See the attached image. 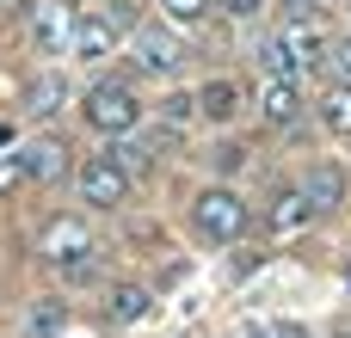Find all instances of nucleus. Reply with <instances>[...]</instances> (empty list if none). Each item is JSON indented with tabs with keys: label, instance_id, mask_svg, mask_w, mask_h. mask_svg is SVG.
<instances>
[{
	"label": "nucleus",
	"instance_id": "13",
	"mask_svg": "<svg viewBox=\"0 0 351 338\" xmlns=\"http://www.w3.org/2000/svg\"><path fill=\"white\" fill-rule=\"evenodd\" d=\"M315 117H321L327 135L351 142V86H346V80H327V92L315 99Z\"/></svg>",
	"mask_w": 351,
	"mask_h": 338
},
{
	"label": "nucleus",
	"instance_id": "18",
	"mask_svg": "<svg viewBox=\"0 0 351 338\" xmlns=\"http://www.w3.org/2000/svg\"><path fill=\"white\" fill-rule=\"evenodd\" d=\"M204 111H197V92H173V99H160V123L167 129H191Z\"/></svg>",
	"mask_w": 351,
	"mask_h": 338
},
{
	"label": "nucleus",
	"instance_id": "1",
	"mask_svg": "<svg viewBox=\"0 0 351 338\" xmlns=\"http://www.w3.org/2000/svg\"><path fill=\"white\" fill-rule=\"evenodd\" d=\"M37 259H43L49 271H62L68 283H86V277L99 271V246H93V234H86L80 216H49V222L37 228Z\"/></svg>",
	"mask_w": 351,
	"mask_h": 338
},
{
	"label": "nucleus",
	"instance_id": "5",
	"mask_svg": "<svg viewBox=\"0 0 351 338\" xmlns=\"http://www.w3.org/2000/svg\"><path fill=\"white\" fill-rule=\"evenodd\" d=\"M74 191L86 209H123L130 203V172L111 160V154H93L80 172H74Z\"/></svg>",
	"mask_w": 351,
	"mask_h": 338
},
{
	"label": "nucleus",
	"instance_id": "6",
	"mask_svg": "<svg viewBox=\"0 0 351 338\" xmlns=\"http://www.w3.org/2000/svg\"><path fill=\"white\" fill-rule=\"evenodd\" d=\"M25 37L37 55H68L74 49V6L68 0H37L25 18Z\"/></svg>",
	"mask_w": 351,
	"mask_h": 338
},
{
	"label": "nucleus",
	"instance_id": "24",
	"mask_svg": "<svg viewBox=\"0 0 351 338\" xmlns=\"http://www.w3.org/2000/svg\"><path fill=\"white\" fill-rule=\"evenodd\" d=\"M6 154H19V129H12V123H0V160H6Z\"/></svg>",
	"mask_w": 351,
	"mask_h": 338
},
{
	"label": "nucleus",
	"instance_id": "26",
	"mask_svg": "<svg viewBox=\"0 0 351 338\" xmlns=\"http://www.w3.org/2000/svg\"><path fill=\"white\" fill-rule=\"evenodd\" d=\"M247 338H271V326H265V320H253V326H247Z\"/></svg>",
	"mask_w": 351,
	"mask_h": 338
},
{
	"label": "nucleus",
	"instance_id": "4",
	"mask_svg": "<svg viewBox=\"0 0 351 338\" xmlns=\"http://www.w3.org/2000/svg\"><path fill=\"white\" fill-rule=\"evenodd\" d=\"M130 62H136V74H148V80H173V74L185 68V37L167 31V25H136V31H130Z\"/></svg>",
	"mask_w": 351,
	"mask_h": 338
},
{
	"label": "nucleus",
	"instance_id": "7",
	"mask_svg": "<svg viewBox=\"0 0 351 338\" xmlns=\"http://www.w3.org/2000/svg\"><path fill=\"white\" fill-rule=\"evenodd\" d=\"M123 43V18H111V12H99V6H74V49L68 55H80V62H105L111 49Z\"/></svg>",
	"mask_w": 351,
	"mask_h": 338
},
{
	"label": "nucleus",
	"instance_id": "15",
	"mask_svg": "<svg viewBox=\"0 0 351 338\" xmlns=\"http://www.w3.org/2000/svg\"><path fill=\"white\" fill-rule=\"evenodd\" d=\"M148 308H154V296H148L142 283H117V289H111V320H117V326L148 320Z\"/></svg>",
	"mask_w": 351,
	"mask_h": 338
},
{
	"label": "nucleus",
	"instance_id": "3",
	"mask_svg": "<svg viewBox=\"0 0 351 338\" xmlns=\"http://www.w3.org/2000/svg\"><path fill=\"white\" fill-rule=\"evenodd\" d=\"M191 228H197L210 246H234V240H247L253 209H247V197H241L234 185H210V191H197V203H191Z\"/></svg>",
	"mask_w": 351,
	"mask_h": 338
},
{
	"label": "nucleus",
	"instance_id": "25",
	"mask_svg": "<svg viewBox=\"0 0 351 338\" xmlns=\"http://www.w3.org/2000/svg\"><path fill=\"white\" fill-rule=\"evenodd\" d=\"M271 338H308V333H302L296 320H278V326H271Z\"/></svg>",
	"mask_w": 351,
	"mask_h": 338
},
{
	"label": "nucleus",
	"instance_id": "11",
	"mask_svg": "<svg viewBox=\"0 0 351 338\" xmlns=\"http://www.w3.org/2000/svg\"><path fill=\"white\" fill-rule=\"evenodd\" d=\"M302 191H308V203H315V216H333V209L346 203V172H339L333 160H315V166L302 172Z\"/></svg>",
	"mask_w": 351,
	"mask_h": 338
},
{
	"label": "nucleus",
	"instance_id": "19",
	"mask_svg": "<svg viewBox=\"0 0 351 338\" xmlns=\"http://www.w3.org/2000/svg\"><path fill=\"white\" fill-rule=\"evenodd\" d=\"M111 160H117L130 179H142V172H148V142H142V135H117V142H111Z\"/></svg>",
	"mask_w": 351,
	"mask_h": 338
},
{
	"label": "nucleus",
	"instance_id": "20",
	"mask_svg": "<svg viewBox=\"0 0 351 338\" xmlns=\"http://www.w3.org/2000/svg\"><path fill=\"white\" fill-rule=\"evenodd\" d=\"M160 12H167L173 25H185V31H191V25H204V18H210V0H160Z\"/></svg>",
	"mask_w": 351,
	"mask_h": 338
},
{
	"label": "nucleus",
	"instance_id": "23",
	"mask_svg": "<svg viewBox=\"0 0 351 338\" xmlns=\"http://www.w3.org/2000/svg\"><path fill=\"white\" fill-rule=\"evenodd\" d=\"M284 18H321V0H278Z\"/></svg>",
	"mask_w": 351,
	"mask_h": 338
},
{
	"label": "nucleus",
	"instance_id": "8",
	"mask_svg": "<svg viewBox=\"0 0 351 338\" xmlns=\"http://www.w3.org/2000/svg\"><path fill=\"white\" fill-rule=\"evenodd\" d=\"M259 117L271 123V129H302V117H308V99H302V86L296 80H284V74H265L259 80Z\"/></svg>",
	"mask_w": 351,
	"mask_h": 338
},
{
	"label": "nucleus",
	"instance_id": "14",
	"mask_svg": "<svg viewBox=\"0 0 351 338\" xmlns=\"http://www.w3.org/2000/svg\"><path fill=\"white\" fill-rule=\"evenodd\" d=\"M259 68H265V74H284V80H296V74H302V62H296L290 37H284V25H278V31L259 43Z\"/></svg>",
	"mask_w": 351,
	"mask_h": 338
},
{
	"label": "nucleus",
	"instance_id": "21",
	"mask_svg": "<svg viewBox=\"0 0 351 338\" xmlns=\"http://www.w3.org/2000/svg\"><path fill=\"white\" fill-rule=\"evenodd\" d=\"M216 6H222V18H228V25H253L271 0H216Z\"/></svg>",
	"mask_w": 351,
	"mask_h": 338
},
{
	"label": "nucleus",
	"instance_id": "12",
	"mask_svg": "<svg viewBox=\"0 0 351 338\" xmlns=\"http://www.w3.org/2000/svg\"><path fill=\"white\" fill-rule=\"evenodd\" d=\"M265 222H271V234H302V228L315 222V203H308V191H302V185L278 191V197H271V216H265Z\"/></svg>",
	"mask_w": 351,
	"mask_h": 338
},
{
	"label": "nucleus",
	"instance_id": "22",
	"mask_svg": "<svg viewBox=\"0 0 351 338\" xmlns=\"http://www.w3.org/2000/svg\"><path fill=\"white\" fill-rule=\"evenodd\" d=\"M327 74L351 86V31H346V37H333V49H327Z\"/></svg>",
	"mask_w": 351,
	"mask_h": 338
},
{
	"label": "nucleus",
	"instance_id": "9",
	"mask_svg": "<svg viewBox=\"0 0 351 338\" xmlns=\"http://www.w3.org/2000/svg\"><path fill=\"white\" fill-rule=\"evenodd\" d=\"M197 111H204L210 123H234V117L247 111V86H241V80H228V74H216V80H204V86H197Z\"/></svg>",
	"mask_w": 351,
	"mask_h": 338
},
{
	"label": "nucleus",
	"instance_id": "2",
	"mask_svg": "<svg viewBox=\"0 0 351 338\" xmlns=\"http://www.w3.org/2000/svg\"><path fill=\"white\" fill-rule=\"evenodd\" d=\"M80 117H86V129H99V135H136L142 129V117H148V105H142V92H136V80H93L86 92H80Z\"/></svg>",
	"mask_w": 351,
	"mask_h": 338
},
{
	"label": "nucleus",
	"instance_id": "17",
	"mask_svg": "<svg viewBox=\"0 0 351 338\" xmlns=\"http://www.w3.org/2000/svg\"><path fill=\"white\" fill-rule=\"evenodd\" d=\"M62 302H37L31 314H25V338H62Z\"/></svg>",
	"mask_w": 351,
	"mask_h": 338
},
{
	"label": "nucleus",
	"instance_id": "16",
	"mask_svg": "<svg viewBox=\"0 0 351 338\" xmlns=\"http://www.w3.org/2000/svg\"><path fill=\"white\" fill-rule=\"evenodd\" d=\"M62 99H68V80H62V74H37V80H31V99H25V111H31V117H56V111H62Z\"/></svg>",
	"mask_w": 351,
	"mask_h": 338
},
{
	"label": "nucleus",
	"instance_id": "10",
	"mask_svg": "<svg viewBox=\"0 0 351 338\" xmlns=\"http://www.w3.org/2000/svg\"><path fill=\"white\" fill-rule=\"evenodd\" d=\"M19 154H25V179H31V185H56V179L68 172V142H56V135L25 142Z\"/></svg>",
	"mask_w": 351,
	"mask_h": 338
}]
</instances>
